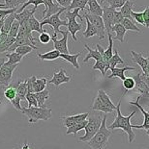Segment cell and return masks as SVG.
<instances>
[{
	"label": "cell",
	"instance_id": "1",
	"mask_svg": "<svg viewBox=\"0 0 149 149\" xmlns=\"http://www.w3.org/2000/svg\"><path fill=\"white\" fill-rule=\"evenodd\" d=\"M122 99V97H121ZM121 99L119 100L118 104L116 105V117L112 124H110L107 129L109 130H114V129H122L125 133L128 135V141L130 143L135 141L136 139V135L134 131H133V127L131 124V118L135 116V113L137 111H133L129 116H124L121 113V110H120V106H121Z\"/></svg>",
	"mask_w": 149,
	"mask_h": 149
},
{
	"label": "cell",
	"instance_id": "2",
	"mask_svg": "<svg viewBox=\"0 0 149 149\" xmlns=\"http://www.w3.org/2000/svg\"><path fill=\"white\" fill-rule=\"evenodd\" d=\"M107 115L103 116L102 119V124H101L99 130L96 134L94 135V137L92 138L88 142V146L91 149H105L107 145V141L110 136L112 135V131L109 129H107L106 122H107Z\"/></svg>",
	"mask_w": 149,
	"mask_h": 149
},
{
	"label": "cell",
	"instance_id": "3",
	"mask_svg": "<svg viewBox=\"0 0 149 149\" xmlns=\"http://www.w3.org/2000/svg\"><path fill=\"white\" fill-rule=\"evenodd\" d=\"M103 116L96 112H93L88 115L87 117V124L85 126V134L78 138V141L82 142H87L94 137L99 130L101 124H102Z\"/></svg>",
	"mask_w": 149,
	"mask_h": 149
},
{
	"label": "cell",
	"instance_id": "4",
	"mask_svg": "<svg viewBox=\"0 0 149 149\" xmlns=\"http://www.w3.org/2000/svg\"><path fill=\"white\" fill-rule=\"evenodd\" d=\"M21 113L27 116L28 122L36 123L40 120H49L52 117V109L50 108H40V107H30L24 108L23 107Z\"/></svg>",
	"mask_w": 149,
	"mask_h": 149
},
{
	"label": "cell",
	"instance_id": "5",
	"mask_svg": "<svg viewBox=\"0 0 149 149\" xmlns=\"http://www.w3.org/2000/svg\"><path fill=\"white\" fill-rule=\"evenodd\" d=\"M80 12H81L80 9H74V10H72V11L66 10L64 14V18L67 19L68 32L71 33L73 40H74L75 42L78 40L77 32L81 31L82 28V24L77 22V19H76L77 17H78L81 21L83 20V17L80 15Z\"/></svg>",
	"mask_w": 149,
	"mask_h": 149
},
{
	"label": "cell",
	"instance_id": "6",
	"mask_svg": "<svg viewBox=\"0 0 149 149\" xmlns=\"http://www.w3.org/2000/svg\"><path fill=\"white\" fill-rule=\"evenodd\" d=\"M67 9L66 8H62L61 10H60L59 12H57L56 14L52 15V17H47V18H45V19H43L42 21H41V27H44L45 25H50L53 30H54V33H53L52 36L57 38V35L58 34H64V31L60 30L59 28L60 26H66L67 27V20H62L61 18H60V15L62 14L63 12H65Z\"/></svg>",
	"mask_w": 149,
	"mask_h": 149
},
{
	"label": "cell",
	"instance_id": "7",
	"mask_svg": "<svg viewBox=\"0 0 149 149\" xmlns=\"http://www.w3.org/2000/svg\"><path fill=\"white\" fill-rule=\"evenodd\" d=\"M18 68V65L5 62L0 68V88H7L11 83L13 72Z\"/></svg>",
	"mask_w": 149,
	"mask_h": 149
},
{
	"label": "cell",
	"instance_id": "8",
	"mask_svg": "<svg viewBox=\"0 0 149 149\" xmlns=\"http://www.w3.org/2000/svg\"><path fill=\"white\" fill-rule=\"evenodd\" d=\"M87 18L90 21V23L96 28L97 30V36L99 37V40H104L106 37V30H105V25L102 19V17H98V15H92L90 13H88L86 10L83 11V17Z\"/></svg>",
	"mask_w": 149,
	"mask_h": 149
},
{
	"label": "cell",
	"instance_id": "9",
	"mask_svg": "<svg viewBox=\"0 0 149 149\" xmlns=\"http://www.w3.org/2000/svg\"><path fill=\"white\" fill-rule=\"evenodd\" d=\"M26 81H27L28 93H40V91H42L45 90V88H47V81L46 78L37 79L36 76H32V77L26 79Z\"/></svg>",
	"mask_w": 149,
	"mask_h": 149
},
{
	"label": "cell",
	"instance_id": "10",
	"mask_svg": "<svg viewBox=\"0 0 149 149\" xmlns=\"http://www.w3.org/2000/svg\"><path fill=\"white\" fill-rule=\"evenodd\" d=\"M115 12V9H113L109 6L105 5L103 7V15L102 19L105 25V30L107 34H112V20H113V14Z\"/></svg>",
	"mask_w": 149,
	"mask_h": 149
},
{
	"label": "cell",
	"instance_id": "11",
	"mask_svg": "<svg viewBox=\"0 0 149 149\" xmlns=\"http://www.w3.org/2000/svg\"><path fill=\"white\" fill-rule=\"evenodd\" d=\"M72 80V76H68L66 74V70L64 68H59L58 71H55L53 73V77L50 79L49 81H47L49 84H53L55 87H59L60 85L69 83Z\"/></svg>",
	"mask_w": 149,
	"mask_h": 149
},
{
	"label": "cell",
	"instance_id": "12",
	"mask_svg": "<svg viewBox=\"0 0 149 149\" xmlns=\"http://www.w3.org/2000/svg\"><path fill=\"white\" fill-rule=\"evenodd\" d=\"M68 31H64L63 37L61 40H57V38L52 37V40L53 42V46L54 49L60 52V54H69L68 49V36H69Z\"/></svg>",
	"mask_w": 149,
	"mask_h": 149
},
{
	"label": "cell",
	"instance_id": "13",
	"mask_svg": "<svg viewBox=\"0 0 149 149\" xmlns=\"http://www.w3.org/2000/svg\"><path fill=\"white\" fill-rule=\"evenodd\" d=\"M133 78H134L135 83H136L134 91H137L141 97H144L149 99V88L146 86V84L141 80V72H138V73L136 74V76H134Z\"/></svg>",
	"mask_w": 149,
	"mask_h": 149
},
{
	"label": "cell",
	"instance_id": "14",
	"mask_svg": "<svg viewBox=\"0 0 149 149\" xmlns=\"http://www.w3.org/2000/svg\"><path fill=\"white\" fill-rule=\"evenodd\" d=\"M141 96H138L137 100L136 101H130V104H132V105H134L138 108V109L141 111L142 116H143V123H142L141 125H132L133 128H136V129H143V130H148L149 129V112H146L142 106L139 104V99H141Z\"/></svg>",
	"mask_w": 149,
	"mask_h": 149
},
{
	"label": "cell",
	"instance_id": "15",
	"mask_svg": "<svg viewBox=\"0 0 149 149\" xmlns=\"http://www.w3.org/2000/svg\"><path fill=\"white\" fill-rule=\"evenodd\" d=\"M89 113H80V115H76V116H63L61 117L62 121H63V125L65 127H71L76 123H78L81 121H83V120H86Z\"/></svg>",
	"mask_w": 149,
	"mask_h": 149
},
{
	"label": "cell",
	"instance_id": "16",
	"mask_svg": "<svg viewBox=\"0 0 149 149\" xmlns=\"http://www.w3.org/2000/svg\"><path fill=\"white\" fill-rule=\"evenodd\" d=\"M43 2L44 5L46 6L45 11L43 12V19L52 17V15L56 14V13L59 12L62 9L58 4L53 3L52 0H43Z\"/></svg>",
	"mask_w": 149,
	"mask_h": 149
},
{
	"label": "cell",
	"instance_id": "17",
	"mask_svg": "<svg viewBox=\"0 0 149 149\" xmlns=\"http://www.w3.org/2000/svg\"><path fill=\"white\" fill-rule=\"evenodd\" d=\"M131 55H132V61L135 63V64L138 65L141 68V72L144 75L147 74V59L144 58L142 56V53H137L134 50L131 51Z\"/></svg>",
	"mask_w": 149,
	"mask_h": 149
},
{
	"label": "cell",
	"instance_id": "18",
	"mask_svg": "<svg viewBox=\"0 0 149 149\" xmlns=\"http://www.w3.org/2000/svg\"><path fill=\"white\" fill-rule=\"evenodd\" d=\"M37 8L34 7L32 10H27V9H24L23 11H21L20 13H15V18L16 20L20 22V24H23L24 22L28 21V19L34 15V13L36 12Z\"/></svg>",
	"mask_w": 149,
	"mask_h": 149
},
{
	"label": "cell",
	"instance_id": "19",
	"mask_svg": "<svg viewBox=\"0 0 149 149\" xmlns=\"http://www.w3.org/2000/svg\"><path fill=\"white\" fill-rule=\"evenodd\" d=\"M126 29L121 23L115 24L112 27V32L115 33V36L112 38V40H119L120 42H125L124 37L126 34Z\"/></svg>",
	"mask_w": 149,
	"mask_h": 149
},
{
	"label": "cell",
	"instance_id": "20",
	"mask_svg": "<svg viewBox=\"0 0 149 149\" xmlns=\"http://www.w3.org/2000/svg\"><path fill=\"white\" fill-rule=\"evenodd\" d=\"M88 9H85L88 13H90L92 15H98V17H102L103 15V8L97 0H88L87 2Z\"/></svg>",
	"mask_w": 149,
	"mask_h": 149
},
{
	"label": "cell",
	"instance_id": "21",
	"mask_svg": "<svg viewBox=\"0 0 149 149\" xmlns=\"http://www.w3.org/2000/svg\"><path fill=\"white\" fill-rule=\"evenodd\" d=\"M112 74L109 75V78H113V77H118L121 79L122 81L125 80V72L128 71V70H136L135 68L133 66H123L121 68H112Z\"/></svg>",
	"mask_w": 149,
	"mask_h": 149
},
{
	"label": "cell",
	"instance_id": "22",
	"mask_svg": "<svg viewBox=\"0 0 149 149\" xmlns=\"http://www.w3.org/2000/svg\"><path fill=\"white\" fill-rule=\"evenodd\" d=\"M34 96L37 100L38 107L40 108H47L46 101L49 99V91L47 88H45L44 91H40V93H34Z\"/></svg>",
	"mask_w": 149,
	"mask_h": 149
},
{
	"label": "cell",
	"instance_id": "23",
	"mask_svg": "<svg viewBox=\"0 0 149 149\" xmlns=\"http://www.w3.org/2000/svg\"><path fill=\"white\" fill-rule=\"evenodd\" d=\"M81 55V52H78L77 54H60V58H62L63 60H65V61L69 62L76 69L78 70V69L81 68V66L78 62V59Z\"/></svg>",
	"mask_w": 149,
	"mask_h": 149
},
{
	"label": "cell",
	"instance_id": "24",
	"mask_svg": "<svg viewBox=\"0 0 149 149\" xmlns=\"http://www.w3.org/2000/svg\"><path fill=\"white\" fill-rule=\"evenodd\" d=\"M107 36H109V47L104 51L102 58H103V61L109 65V61L113 55V40H112V34H107Z\"/></svg>",
	"mask_w": 149,
	"mask_h": 149
},
{
	"label": "cell",
	"instance_id": "25",
	"mask_svg": "<svg viewBox=\"0 0 149 149\" xmlns=\"http://www.w3.org/2000/svg\"><path fill=\"white\" fill-rule=\"evenodd\" d=\"M134 5H135V1H133V0H128V1H127L125 4L120 8V13L122 14L123 17L129 18V19L133 20V18L131 17V13L133 11V7H134Z\"/></svg>",
	"mask_w": 149,
	"mask_h": 149
},
{
	"label": "cell",
	"instance_id": "26",
	"mask_svg": "<svg viewBox=\"0 0 149 149\" xmlns=\"http://www.w3.org/2000/svg\"><path fill=\"white\" fill-rule=\"evenodd\" d=\"M92 110L98 111V112H103L105 113H110L114 112V111H112V109H109V108H107L106 105H105L98 96H96V98L94 99L93 105H92Z\"/></svg>",
	"mask_w": 149,
	"mask_h": 149
},
{
	"label": "cell",
	"instance_id": "27",
	"mask_svg": "<svg viewBox=\"0 0 149 149\" xmlns=\"http://www.w3.org/2000/svg\"><path fill=\"white\" fill-rule=\"evenodd\" d=\"M85 49L88 51V54L86 56H85V58L83 59V63H87L88 61H89L90 59H94L95 61H100V60H103L102 58V55L100 54V52L98 51L97 49H92L90 48L89 46L87 45V44H85L84 45Z\"/></svg>",
	"mask_w": 149,
	"mask_h": 149
},
{
	"label": "cell",
	"instance_id": "28",
	"mask_svg": "<svg viewBox=\"0 0 149 149\" xmlns=\"http://www.w3.org/2000/svg\"><path fill=\"white\" fill-rule=\"evenodd\" d=\"M98 97L100 98V100L102 101V102L106 105L107 108H109V109H112V111H115L116 110V105L112 103V101L110 100V98L109 96V94L106 93V91H103V90H100L98 91Z\"/></svg>",
	"mask_w": 149,
	"mask_h": 149
},
{
	"label": "cell",
	"instance_id": "29",
	"mask_svg": "<svg viewBox=\"0 0 149 149\" xmlns=\"http://www.w3.org/2000/svg\"><path fill=\"white\" fill-rule=\"evenodd\" d=\"M37 57L42 61H53V60H56L60 58V52L57 50H50V51L44 53V54H37Z\"/></svg>",
	"mask_w": 149,
	"mask_h": 149
},
{
	"label": "cell",
	"instance_id": "30",
	"mask_svg": "<svg viewBox=\"0 0 149 149\" xmlns=\"http://www.w3.org/2000/svg\"><path fill=\"white\" fill-rule=\"evenodd\" d=\"M117 65H125L123 59L120 57V55L118 54V51L117 49H114V54L112 55V57L110 58V60L109 61V69L116 68Z\"/></svg>",
	"mask_w": 149,
	"mask_h": 149
},
{
	"label": "cell",
	"instance_id": "31",
	"mask_svg": "<svg viewBox=\"0 0 149 149\" xmlns=\"http://www.w3.org/2000/svg\"><path fill=\"white\" fill-rule=\"evenodd\" d=\"M16 20L15 18V13H12V14L8 15L7 17L4 18V25H3V28L1 30V33H5L8 34L9 31L11 29V26L13 24V22Z\"/></svg>",
	"mask_w": 149,
	"mask_h": 149
},
{
	"label": "cell",
	"instance_id": "32",
	"mask_svg": "<svg viewBox=\"0 0 149 149\" xmlns=\"http://www.w3.org/2000/svg\"><path fill=\"white\" fill-rule=\"evenodd\" d=\"M28 26H29L31 32H33V31H37V32H39L40 34L45 32V30L41 27L40 22L38 21V19H36V17H35L34 15H32V17L28 19Z\"/></svg>",
	"mask_w": 149,
	"mask_h": 149
},
{
	"label": "cell",
	"instance_id": "33",
	"mask_svg": "<svg viewBox=\"0 0 149 149\" xmlns=\"http://www.w3.org/2000/svg\"><path fill=\"white\" fill-rule=\"evenodd\" d=\"M88 0H72L71 4L67 8V10L72 11L74 9H80L81 11H84L87 5Z\"/></svg>",
	"mask_w": 149,
	"mask_h": 149
},
{
	"label": "cell",
	"instance_id": "34",
	"mask_svg": "<svg viewBox=\"0 0 149 149\" xmlns=\"http://www.w3.org/2000/svg\"><path fill=\"white\" fill-rule=\"evenodd\" d=\"M87 124V119L86 120H83V121H81L78 123H76L71 127H69L67 132H66V135H70V134H73V135H76L78 131H81V130L84 129L85 126Z\"/></svg>",
	"mask_w": 149,
	"mask_h": 149
},
{
	"label": "cell",
	"instance_id": "35",
	"mask_svg": "<svg viewBox=\"0 0 149 149\" xmlns=\"http://www.w3.org/2000/svg\"><path fill=\"white\" fill-rule=\"evenodd\" d=\"M16 90H17L18 96L20 97L21 100H25V95H26L27 93H28V90H27V81L26 80H23L20 85L18 86V88H16Z\"/></svg>",
	"mask_w": 149,
	"mask_h": 149
},
{
	"label": "cell",
	"instance_id": "36",
	"mask_svg": "<svg viewBox=\"0 0 149 149\" xmlns=\"http://www.w3.org/2000/svg\"><path fill=\"white\" fill-rule=\"evenodd\" d=\"M121 24L123 25V27H124L126 30L135 31V32H137V33H141V29L135 24L134 21L129 19V18H124V19L122 20Z\"/></svg>",
	"mask_w": 149,
	"mask_h": 149
},
{
	"label": "cell",
	"instance_id": "37",
	"mask_svg": "<svg viewBox=\"0 0 149 149\" xmlns=\"http://www.w3.org/2000/svg\"><path fill=\"white\" fill-rule=\"evenodd\" d=\"M85 20H86V30L82 33V35H83V37L85 39H89V38L97 35V30H96V28L90 23V21L88 20L87 18H85Z\"/></svg>",
	"mask_w": 149,
	"mask_h": 149
},
{
	"label": "cell",
	"instance_id": "38",
	"mask_svg": "<svg viewBox=\"0 0 149 149\" xmlns=\"http://www.w3.org/2000/svg\"><path fill=\"white\" fill-rule=\"evenodd\" d=\"M6 58H8V63L10 64H14V65H18L20 63L23 61V57H21L20 54H18L17 52H10L7 54Z\"/></svg>",
	"mask_w": 149,
	"mask_h": 149
},
{
	"label": "cell",
	"instance_id": "39",
	"mask_svg": "<svg viewBox=\"0 0 149 149\" xmlns=\"http://www.w3.org/2000/svg\"><path fill=\"white\" fill-rule=\"evenodd\" d=\"M92 69H93V70H97V69H98V70L101 71L102 75L105 76V73L109 70V65H107L106 63L103 61V60H100V61H97L96 63H95V65H93Z\"/></svg>",
	"mask_w": 149,
	"mask_h": 149
},
{
	"label": "cell",
	"instance_id": "40",
	"mask_svg": "<svg viewBox=\"0 0 149 149\" xmlns=\"http://www.w3.org/2000/svg\"><path fill=\"white\" fill-rule=\"evenodd\" d=\"M15 40H16V38H12L10 36H8L7 40H6L2 44H0V54L3 53V52L8 51L9 48H10L13 44H14Z\"/></svg>",
	"mask_w": 149,
	"mask_h": 149
},
{
	"label": "cell",
	"instance_id": "41",
	"mask_svg": "<svg viewBox=\"0 0 149 149\" xmlns=\"http://www.w3.org/2000/svg\"><path fill=\"white\" fill-rule=\"evenodd\" d=\"M17 90H16L15 88L13 87H10V86H8L7 88H6V90L4 91V96L7 100H9L11 102L13 99H15L16 96H17Z\"/></svg>",
	"mask_w": 149,
	"mask_h": 149
},
{
	"label": "cell",
	"instance_id": "42",
	"mask_svg": "<svg viewBox=\"0 0 149 149\" xmlns=\"http://www.w3.org/2000/svg\"><path fill=\"white\" fill-rule=\"evenodd\" d=\"M33 47L31 46H28V45H21V46H18L16 48L15 52H17L18 54H20L21 57H24L26 56L27 54H29L30 52L33 51Z\"/></svg>",
	"mask_w": 149,
	"mask_h": 149
},
{
	"label": "cell",
	"instance_id": "43",
	"mask_svg": "<svg viewBox=\"0 0 149 149\" xmlns=\"http://www.w3.org/2000/svg\"><path fill=\"white\" fill-rule=\"evenodd\" d=\"M135 80L133 77H126L125 80L123 81V87L125 88V91H133L135 88Z\"/></svg>",
	"mask_w": 149,
	"mask_h": 149
},
{
	"label": "cell",
	"instance_id": "44",
	"mask_svg": "<svg viewBox=\"0 0 149 149\" xmlns=\"http://www.w3.org/2000/svg\"><path fill=\"white\" fill-rule=\"evenodd\" d=\"M20 22L15 20L14 22H13V24L11 26V29H10V31H9V33H8V36H10L12 38H16V37H17L18 33V30H20Z\"/></svg>",
	"mask_w": 149,
	"mask_h": 149
},
{
	"label": "cell",
	"instance_id": "45",
	"mask_svg": "<svg viewBox=\"0 0 149 149\" xmlns=\"http://www.w3.org/2000/svg\"><path fill=\"white\" fill-rule=\"evenodd\" d=\"M34 5V7H38V5H41V4H44V2H43V0H28V1L25 3V4H23L21 7L18 8V10L16 12V13H20L21 11H23L24 9H26L27 6H29V5Z\"/></svg>",
	"mask_w": 149,
	"mask_h": 149
},
{
	"label": "cell",
	"instance_id": "46",
	"mask_svg": "<svg viewBox=\"0 0 149 149\" xmlns=\"http://www.w3.org/2000/svg\"><path fill=\"white\" fill-rule=\"evenodd\" d=\"M131 17H132L133 20H134V21L138 22V23H139L141 25H142V26H145L144 20H143V15H142V12H141V13H138V12L132 11V13H131Z\"/></svg>",
	"mask_w": 149,
	"mask_h": 149
},
{
	"label": "cell",
	"instance_id": "47",
	"mask_svg": "<svg viewBox=\"0 0 149 149\" xmlns=\"http://www.w3.org/2000/svg\"><path fill=\"white\" fill-rule=\"evenodd\" d=\"M128 0H107V3L109 4V7H112L113 9L117 8H121Z\"/></svg>",
	"mask_w": 149,
	"mask_h": 149
},
{
	"label": "cell",
	"instance_id": "48",
	"mask_svg": "<svg viewBox=\"0 0 149 149\" xmlns=\"http://www.w3.org/2000/svg\"><path fill=\"white\" fill-rule=\"evenodd\" d=\"M25 100H27L28 102V108L30 107H38L37 100L34 96V93H27V94L25 95Z\"/></svg>",
	"mask_w": 149,
	"mask_h": 149
},
{
	"label": "cell",
	"instance_id": "49",
	"mask_svg": "<svg viewBox=\"0 0 149 149\" xmlns=\"http://www.w3.org/2000/svg\"><path fill=\"white\" fill-rule=\"evenodd\" d=\"M39 42L41 43H43V44H47V43H49L50 40H52V37L49 36V33H47L46 31L45 32H43V33H41L40 34V36H39Z\"/></svg>",
	"mask_w": 149,
	"mask_h": 149
},
{
	"label": "cell",
	"instance_id": "50",
	"mask_svg": "<svg viewBox=\"0 0 149 149\" xmlns=\"http://www.w3.org/2000/svg\"><path fill=\"white\" fill-rule=\"evenodd\" d=\"M124 19V17H123L122 14L120 13V11H116L114 12V14H113V20H112V26L115 24H119L121 23L122 20Z\"/></svg>",
	"mask_w": 149,
	"mask_h": 149
},
{
	"label": "cell",
	"instance_id": "51",
	"mask_svg": "<svg viewBox=\"0 0 149 149\" xmlns=\"http://www.w3.org/2000/svg\"><path fill=\"white\" fill-rule=\"evenodd\" d=\"M18 10V8H14V9H7V10H3L0 9V19H4L8 15L12 14V13H16Z\"/></svg>",
	"mask_w": 149,
	"mask_h": 149
},
{
	"label": "cell",
	"instance_id": "52",
	"mask_svg": "<svg viewBox=\"0 0 149 149\" xmlns=\"http://www.w3.org/2000/svg\"><path fill=\"white\" fill-rule=\"evenodd\" d=\"M5 6L8 9L20 8V5L18 4V0H5Z\"/></svg>",
	"mask_w": 149,
	"mask_h": 149
},
{
	"label": "cell",
	"instance_id": "53",
	"mask_svg": "<svg viewBox=\"0 0 149 149\" xmlns=\"http://www.w3.org/2000/svg\"><path fill=\"white\" fill-rule=\"evenodd\" d=\"M20 101H21V99L18 95L16 96L15 99H13L11 101V104L13 105V107H14L17 111H20V112H21V109H23V107L20 105Z\"/></svg>",
	"mask_w": 149,
	"mask_h": 149
},
{
	"label": "cell",
	"instance_id": "54",
	"mask_svg": "<svg viewBox=\"0 0 149 149\" xmlns=\"http://www.w3.org/2000/svg\"><path fill=\"white\" fill-rule=\"evenodd\" d=\"M142 15H143L145 27L149 28V6H146V7H145L144 11L142 12Z\"/></svg>",
	"mask_w": 149,
	"mask_h": 149
},
{
	"label": "cell",
	"instance_id": "55",
	"mask_svg": "<svg viewBox=\"0 0 149 149\" xmlns=\"http://www.w3.org/2000/svg\"><path fill=\"white\" fill-rule=\"evenodd\" d=\"M57 1L58 4L61 6V8H66L67 9L70 4H71V2H72V0H56Z\"/></svg>",
	"mask_w": 149,
	"mask_h": 149
},
{
	"label": "cell",
	"instance_id": "56",
	"mask_svg": "<svg viewBox=\"0 0 149 149\" xmlns=\"http://www.w3.org/2000/svg\"><path fill=\"white\" fill-rule=\"evenodd\" d=\"M141 80L143 81L145 84H146L147 87L149 88V76L144 75V74L141 71Z\"/></svg>",
	"mask_w": 149,
	"mask_h": 149
},
{
	"label": "cell",
	"instance_id": "57",
	"mask_svg": "<svg viewBox=\"0 0 149 149\" xmlns=\"http://www.w3.org/2000/svg\"><path fill=\"white\" fill-rule=\"evenodd\" d=\"M7 38H8V34L1 33V35H0V44H2L3 42H4L5 40H7Z\"/></svg>",
	"mask_w": 149,
	"mask_h": 149
},
{
	"label": "cell",
	"instance_id": "58",
	"mask_svg": "<svg viewBox=\"0 0 149 149\" xmlns=\"http://www.w3.org/2000/svg\"><path fill=\"white\" fill-rule=\"evenodd\" d=\"M20 149H31L30 148V146H29V144H28V142H27V141H25V142H24V144L21 146Z\"/></svg>",
	"mask_w": 149,
	"mask_h": 149
},
{
	"label": "cell",
	"instance_id": "59",
	"mask_svg": "<svg viewBox=\"0 0 149 149\" xmlns=\"http://www.w3.org/2000/svg\"><path fill=\"white\" fill-rule=\"evenodd\" d=\"M5 62H6V58H5V57H0V68H1V66L4 65Z\"/></svg>",
	"mask_w": 149,
	"mask_h": 149
},
{
	"label": "cell",
	"instance_id": "60",
	"mask_svg": "<svg viewBox=\"0 0 149 149\" xmlns=\"http://www.w3.org/2000/svg\"><path fill=\"white\" fill-rule=\"evenodd\" d=\"M27 1H28V0H18V4L20 5V7H21V6H23V4H25V3H26Z\"/></svg>",
	"mask_w": 149,
	"mask_h": 149
},
{
	"label": "cell",
	"instance_id": "61",
	"mask_svg": "<svg viewBox=\"0 0 149 149\" xmlns=\"http://www.w3.org/2000/svg\"><path fill=\"white\" fill-rule=\"evenodd\" d=\"M3 25H4V19H0V31L2 30Z\"/></svg>",
	"mask_w": 149,
	"mask_h": 149
},
{
	"label": "cell",
	"instance_id": "62",
	"mask_svg": "<svg viewBox=\"0 0 149 149\" xmlns=\"http://www.w3.org/2000/svg\"><path fill=\"white\" fill-rule=\"evenodd\" d=\"M147 74L146 76H149V57H147Z\"/></svg>",
	"mask_w": 149,
	"mask_h": 149
},
{
	"label": "cell",
	"instance_id": "63",
	"mask_svg": "<svg viewBox=\"0 0 149 149\" xmlns=\"http://www.w3.org/2000/svg\"><path fill=\"white\" fill-rule=\"evenodd\" d=\"M105 1H106V0H100V4H104Z\"/></svg>",
	"mask_w": 149,
	"mask_h": 149
},
{
	"label": "cell",
	"instance_id": "64",
	"mask_svg": "<svg viewBox=\"0 0 149 149\" xmlns=\"http://www.w3.org/2000/svg\"><path fill=\"white\" fill-rule=\"evenodd\" d=\"M0 35H1V31H0Z\"/></svg>",
	"mask_w": 149,
	"mask_h": 149
}]
</instances>
